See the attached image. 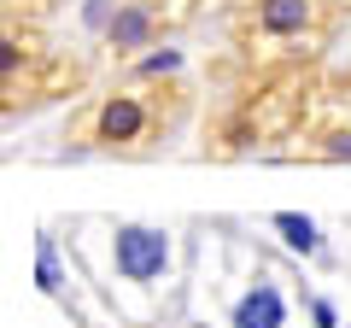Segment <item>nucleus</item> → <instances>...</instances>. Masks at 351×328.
Here are the masks:
<instances>
[{"mask_svg":"<svg viewBox=\"0 0 351 328\" xmlns=\"http://www.w3.org/2000/svg\"><path fill=\"white\" fill-rule=\"evenodd\" d=\"M176 264V240L170 229H152V223H117L112 229V270L117 281L129 288H164Z\"/></svg>","mask_w":351,"mask_h":328,"instance_id":"nucleus-1","label":"nucleus"},{"mask_svg":"<svg viewBox=\"0 0 351 328\" xmlns=\"http://www.w3.org/2000/svg\"><path fill=\"white\" fill-rule=\"evenodd\" d=\"M152 129V112L141 94H106L94 112H88V141L94 147H141Z\"/></svg>","mask_w":351,"mask_h":328,"instance_id":"nucleus-2","label":"nucleus"},{"mask_svg":"<svg viewBox=\"0 0 351 328\" xmlns=\"http://www.w3.org/2000/svg\"><path fill=\"white\" fill-rule=\"evenodd\" d=\"M328 24V0H252V30L263 41H311Z\"/></svg>","mask_w":351,"mask_h":328,"instance_id":"nucleus-3","label":"nucleus"},{"mask_svg":"<svg viewBox=\"0 0 351 328\" xmlns=\"http://www.w3.org/2000/svg\"><path fill=\"white\" fill-rule=\"evenodd\" d=\"M228 328H287V293L276 288V276H252V288L228 311Z\"/></svg>","mask_w":351,"mask_h":328,"instance_id":"nucleus-4","label":"nucleus"},{"mask_svg":"<svg viewBox=\"0 0 351 328\" xmlns=\"http://www.w3.org/2000/svg\"><path fill=\"white\" fill-rule=\"evenodd\" d=\"M158 6L152 0H117V12H112V24H106V41H112L117 53H135V47H147L152 36H158Z\"/></svg>","mask_w":351,"mask_h":328,"instance_id":"nucleus-5","label":"nucleus"},{"mask_svg":"<svg viewBox=\"0 0 351 328\" xmlns=\"http://www.w3.org/2000/svg\"><path fill=\"white\" fill-rule=\"evenodd\" d=\"M276 229H281V240H287L293 253H322V235H316L311 217H299V211H276Z\"/></svg>","mask_w":351,"mask_h":328,"instance_id":"nucleus-6","label":"nucleus"},{"mask_svg":"<svg viewBox=\"0 0 351 328\" xmlns=\"http://www.w3.org/2000/svg\"><path fill=\"white\" fill-rule=\"evenodd\" d=\"M36 281H41L47 293H59V253H53V235L36 240Z\"/></svg>","mask_w":351,"mask_h":328,"instance_id":"nucleus-7","label":"nucleus"},{"mask_svg":"<svg viewBox=\"0 0 351 328\" xmlns=\"http://www.w3.org/2000/svg\"><path fill=\"white\" fill-rule=\"evenodd\" d=\"M176 65H182V53L164 47V53H147V59H141V71H147V76H164V71H176Z\"/></svg>","mask_w":351,"mask_h":328,"instance_id":"nucleus-8","label":"nucleus"},{"mask_svg":"<svg viewBox=\"0 0 351 328\" xmlns=\"http://www.w3.org/2000/svg\"><path fill=\"white\" fill-rule=\"evenodd\" d=\"M311 316H316V328H334V323H339V316H334V305H328V299H316V305H311Z\"/></svg>","mask_w":351,"mask_h":328,"instance_id":"nucleus-9","label":"nucleus"},{"mask_svg":"<svg viewBox=\"0 0 351 328\" xmlns=\"http://www.w3.org/2000/svg\"><path fill=\"white\" fill-rule=\"evenodd\" d=\"M328 152H334V159H351V135H346V129H339V135H328Z\"/></svg>","mask_w":351,"mask_h":328,"instance_id":"nucleus-10","label":"nucleus"},{"mask_svg":"<svg viewBox=\"0 0 351 328\" xmlns=\"http://www.w3.org/2000/svg\"><path fill=\"white\" fill-rule=\"evenodd\" d=\"M12 6H29V0H12Z\"/></svg>","mask_w":351,"mask_h":328,"instance_id":"nucleus-11","label":"nucleus"}]
</instances>
